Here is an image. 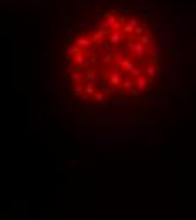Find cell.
I'll list each match as a JSON object with an SVG mask.
<instances>
[{"label": "cell", "mask_w": 196, "mask_h": 220, "mask_svg": "<svg viewBox=\"0 0 196 220\" xmlns=\"http://www.w3.org/2000/svg\"><path fill=\"white\" fill-rule=\"evenodd\" d=\"M73 93L93 103H128L140 98L159 73V48L144 26L125 32L123 26L102 22L91 34L78 36L66 51Z\"/></svg>", "instance_id": "1"}]
</instances>
